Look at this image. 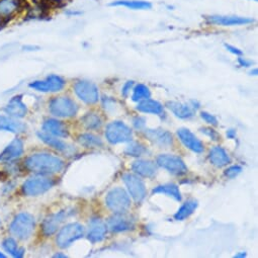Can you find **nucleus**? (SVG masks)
<instances>
[{"label": "nucleus", "instance_id": "nucleus-40", "mask_svg": "<svg viewBox=\"0 0 258 258\" xmlns=\"http://www.w3.org/2000/svg\"><path fill=\"white\" fill-rule=\"evenodd\" d=\"M133 85H134V81H127V82L122 86L121 94H122L124 97H126V96H127L128 92H130V90L132 89Z\"/></svg>", "mask_w": 258, "mask_h": 258}, {"label": "nucleus", "instance_id": "nucleus-8", "mask_svg": "<svg viewBox=\"0 0 258 258\" xmlns=\"http://www.w3.org/2000/svg\"><path fill=\"white\" fill-rule=\"evenodd\" d=\"M122 180L127 188L128 194H130V196L132 197V199L137 204L142 203L147 195L144 181L137 174H133V173L123 174Z\"/></svg>", "mask_w": 258, "mask_h": 258}, {"label": "nucleus", "instance_id": "nucleus-12", "mask_svg": "<svg viewBox=\"0 0 258 258\" xmlns=\"http://www.w3.org/2000/svg\"><path fill=\"white\" fill-rule=\"evenodd\" d=\"M66 82L58 75H50L45 80H36L30 83V87L41 92H57L64 88Z\"/></svg>", "mask_w": 258, "mask_h": 258}, {"label": "nucleus", "instance_id": "nucleus-42", "mask_svg": "<svg viewBox=\"0 0 258 258\" xmlns=\"http://www.w3.org/2000/svg\"><path fill=\"white\" fill-rule=\"evenodd\" d=\"M238 62H239V65L242 66V67H249V66H251V64H252L250 61H247V60L244 59V58H239V59H238Z\"/></svg>", "mask_w": 258, "mask_h": 258}, {"label": "nucleus", "instance_id": "nucleus-35", "mask_svg": "<svg viewBox=\"0 0 258 258\" xmlns=\"http://www.w3.org/2000/svg\"><path fill=\"white\" fill-rule=\"evenodd\" d=\"M151 92L149 88L144 85V84H138L134 89H133V95L132 99L133 101H141L146 98H150Z\"/></svg>", "mask_w": 258, "mask_h": 258}, {"label": "nucleus", "instance_id": "nucleus-4", "mask_svg": "<svg viewBox=\"0 0 258 258\" xmlns=\"http://www.w3.org/2000/svg\"><path fill=\"white\" fill-rule=\"evenodd\" d=\"M105 137L110 144L131 142L133 133L131 128L121 121H112L105 128Z\"/></svg>", "mask_w": 258, "mask_h": 258}, {"label": "nucleus", "instance_id": "nucleus-41", "mask_svg": "<svg viewBox=\"0 0 258 258\" xmlns=\"http://www.w3.org/2000/svg\"><path fill=\"white\" fill-rule=\"evenodd\" d=\"M225 47H226V49H227L230 53H232V54H234V55H236V56H241V55H242V51H241L240 49L234 47V46L225 44Z\"/></svg>", "mask_w": 258, "mask_h": 258}, {"label": "nucleus", "instance_id": "nucleus-14", "mask_svg": "<svg viewBox=\"0 0 258 258\" xmlns=\"http://www.w3.org/2000/svg\"><path fill=\"white\" fill-rule=\"evenodd\" d=\"M207 22L212 25L223 26V27H234V26H245L253 23V19L236 17V16H211L207 18Z\"/></svg>", "mask_w": 258, "mask_h": 258}, {"label": "nucleus", "instance_id": "nucleus-27", "mask_svg": "<svg viewBox=\"0 0 258 258\" xmlns=\"http://www.w3.org/2000/svg\"><path fill=\"white\" fill-rule=\"evenodd\" d=\"M166 106L179 118H190L194 115V110L187 104L178 101H168Z\"/></svg>", "mask_w": 258, "mask_h": 258}, {"label": "nucleus", "instance_id": "nucleus-16", "mask_svg": "<svg viewBox=\"0 0 258 258\" xmlns=\"http://www.w3.org/2000/svg\"><path fill=\"white\" fill-rule=\"evenodd\" d=\"M22 0H0V23H7L22 10Z\"/></svg>", "mask_w": 258, "mask_h": 258}, {"label": "nucleus", "instance_id": "nucleus-39", "mask_svg": "<svg viewBox=\"0 0 258 258\" xmlns=\"http://www.w3.org/2000/svg\"><path fill=\"white\" fill-rule=\"evenodd\" d=\"M145 118L144 117H141V116H137L134 118L133 120V123H134V126L137 128V130L141 131L143 130V128L145 127Z\"/></svg>", "mask_w": 258, "mask_h": 258}, {"label": "nucleus", "instance_id": "nucleus-11", "mask_svg": "<svg viewBox=\"0 0 258 258\" xmlns=\"http://www.w3.org/2000/svg\"><path fill=\"white\" fill-rule=\"evenodd\" d=\"M74 92L82 101L87 104H94L99 99L98 88L90 81H77L74 85Z\"/></svg>", "mask_w": 258, "mask_h": 258}, {"label": "nucleus", "instance_id": "nucleus-34", "mask_svg": "<svg viewBox=\"0 0 258 258\" xmlns=\"http://www.w3.org/2000/svg\"><path fill=\"white\" fill-rule=\"evenodd\" d=\"M148 153L147 148L139 142H131L124 150V154L132 157H140Z\"/></svg>", "mask_w": 258, "mask_h": 258}, {"label": "nucleus", "instance_id": "nucleus-6", "mask_svg": "<svg viewBox=\"0 0 258 258\" xmlns=\"http://www.w3.org/2000/svg\"><path fill=\"white\" fill-rule=\"evenodd\" d=\"M85 234L84 227L79 223H70L64 226L56 237V243L60 248H67L73 242L81 239Z\"/></svg>", "mask_w": 258, "mask_h": 258}, {"label": "nucleus", "instance_id": "nucleus-5", "mask_svg": "<svg viewBox=\"0 0 258 258\" xmlns=\"http://www.w3.org/2000/svg\"><path fill=\"white\" fill-rule=\"evenodd\" d=\"M105 205L112 213H125L131 207V200L124 189L115 187L107 194Z\"/></svg>", "mask_w": 258, "mask_h": 258}, {"label": "nucleus", "instance_id": "nucleus-28", "mask_svg": "<svg viewBox=\"0 0 258 258\" xmlns=\"http://www.w3.org/2000/svg\"><path fill=\"white\" fill-rule=\"evenodd\" d=\"M137 109L141 112L153 113V114H161L163 112L162 104L150 98H146L139 101V104L137 105Z\"/></svg>", "mask_w": 258, "mask_h": 258}, {"label": "nucleus", "instance_id": "nucleus-30", "mask_svg": "<svg viewBox=\"0 0 258 258\" xmlns=\"http://www.w3.org/2000/svg\"><path fill=\"white\" fill-rule=\"evenodd\" d=\"M197 208H198V202L196 200H189L185 202L180 207V209L176 212V214L174 215V219L177 221H183L187 219L190 215H192L194 212L197 210Z\"/></svg>", "mask_w": 258, "mask_h": 258}, {"label": "nucleus", "instance_id": "nucleus-47", "mask_svg": "<svg viewBox=\"0 0 258 258\" xmlns=\"http://www.w3.org/2000/svg\"><path fill=\"white\" fill-rule=\"evenodd\" d=\"M250 73H251V74H252V73H253V75H256V74H257V70H256V69H255V70H253V71H251V72H250Z\"/></svg>", "mask_w": 258, "mask_h": 258}, {"label": "nucleus", "instance_id": "nucleus-32", "mask_svg": "<svg viewBox=\"0 0 258 258\" xmlns=\"http://www.w3.org/2000/svg\"><path fill=\"white\" fill-rule=\"evenodd\" d=\"M3 246H4V249L7 252H9L11 255H13L16 258H21V257H23L25 255V252H26L25 248L19 247L17 241L14 238H12V237L7 238L3 242Z\"/></svg>", "mask_w": 258, "mask_h": 258}, {"label": "nucleus", "instance_id": "nucleus-22", "mask_svg": "<svg viewBox=\"0 0 258 258\" xmlns=\"http://www.w3.org/2000/svg\"><path fill=\"white\" fill-rule=\"evenodd\" d=\"M132 170L137 175L151 178L157 173V164L150 160H136L132 164Z\"/></svg>", "mask_w": 258, "mask_h": 258}, {"label": "nucleus", "instance_id": "nucleus-10", "mask_svg": "<svg viewBox=\"0 0 258 258\" xmlns=\"http://www.w3.org/2000/svg\"><path fill=\"white\" fill-rule=\"evenodd\" d=\"M136 225L135 219L125 213H113V215L107 220V228L113 233L125 232L134 230Z\"/></svg>", "mask_w": 258, "mask_h": 258}, {"label": "nucleus", "instance_id": "nucleus-33", "mask_svg": "<svg viewBox=\"0 0 258 258\" xmlns=\"http://www.w3.org/2000/svg\"><path fill=\"white\" fill-rule=\"evenodd\" d=\"M82 124L87 130H96L102 124L100 116L95 112H88L81 118Z\"/></svg>", "mask_w": 258, "mask_h": 258}, {"label": "nucleus", "instance_id": "nucleus-23", "mask_svg": "<svg viewBox=\"0 0 258 258\" xmlns=\"http://www.w3.org/2000/svg\"><path fill=\"white\" fill-rule=\"evenodd\" d=\"M0 131L21 134L27 131V124L18 120L16 117L3 116L0 117Z\"/></svg>", "mask_w": 258, "mask_h": 258}, {"label": "nucleus", "instance_id": "nucleus-15", "mask_svg": "<svg viewBox=\"0 0 258 258\" xmlns=\"http://www.w3.org/2000/svg\"><path fill=\"white\" fill-rule=\"evenodd\" d=\"M144 136L159 147H169L173 142L172 135L162 128H155V130L147 128V130H144Z\"/></svg>", "mask_w": 258, "mask_h": 258}, {"label": "nucleus", "instance_id": "nucleus-17", "mask_svg": "<svg viewBox=\"0 0 258 258\" xmlns=\"http://www.w3.org/2000/svg\"><path fill=\"white\" fill-rule=\"evenodd\" d=\"M177 135L182 144L189 150L195 153H202L204 151V144L201 140L196 137L194 133H191L188 128L181 127L177 130Z\"/></svg>", "mask_w": 258, "mask_h": 258}, {"label": "nucleus", "instance_id": "nucleus-44", "mask_svg": "<svg viewBox=\"0 0 258 258\" xmlns=\"http://www.w3.org/2000/svg\"><path fill=\"white\" fill-rule=\"evenodd\" d=\"M23 49L25 51H36L38 49V47H35V46H25Z\"/></svg>", "mask_w": 258, "mask_h": 258}, {"label": "nucleus", "instance_id": "nucleus-26", "mask_svg": "<svg viewBox=\"0 0 258 258\" xmlns=\"http://www.w3.org/2000/svg\"><path fill=\"white\" fill-rule=\"evenodd\" d=\"M110 7H123L128 10L145 11L150 10L152 5L148 2H143V0H117V2L111 3Z\"/></svg>", "mask_w": 258, "mask_h": 258}, {"label": "nucleus", "instance_id": "nucleus-7", "mask_svg": "<svg viewBox=\"0 0 258 258\" xmlns=\"http://www.w3.org/2000/svg\"><path fill=\"white\" fill-rule=\"evenodd\" d=\"M50 112L58 117H72L78 111V106L71 98L67 96L54 97L49 103Z\"/></svg>", "mask_w": 258, "mask_h": 258}, {"label": "nucleus", "instance_id": "nucleus-50", "mask_svg": "<svg viewBox=\"0 0 258 258\" xmlns=\"http://www.w3.org/2000/svg\"><path fill=\"white\" fill-rule=\"evenodd\" d=\"M254 2H257V0H254Z\"/></svg>", "mask_w": 258, "mask_h": 258}, {"label": "nucleus", "instance_id": "nucleus-21", "mask_svg": "<svg viewBox=\"0 0 258 258\" xmlns=\"http://www.w3.org/2000/svg\"><path fill=\"white\" fill-rule=\"evenodd\" d=\"M5 110L10 116L16 117V118H22L26 116L28 113V107L24 103L21 95H17L13 97L8 103V105L6 106Z\"/></svg>", "mask_w": 258, "mask_h": 258}, {"label": "nucleus", "instance_id": "nucleus-1", "mask_svg": "<svg viewBox=\"0 0 258 258\" xmlns=\"http://www.w3.org/2000/svg\"><path fill=\"white\" fill-rule=\"evenodd\" d=\"M25 166L30 172L39 175H47L62 171L65 164L62 159L52 154L36 153L26 159Z\"/></svg>", "mask_w": 258, "mask_h": 258}, {"label": "nucleus", "instance_id": "nucleus-29", "mask_svg": "<svg viewBox=\"0 0 258 258\" xmlns=\"http://www.w3.org/2000/svg\"><path fill=\"white\" fill-rule=\"evenodd\" d=\"M153 194H163L174 199L177 202L181 201V194L179 191V188L174 183H166L159 185L153 189Z\"/></svg>", "mask_w": 258, "mask_h": 258}, {"label": "nucleus", "instance_id": "nucleus-37", "mask_svg": "<svg viewBox=\"0 0 258 258\" xmlns=\"http://www.w3.org/2000/svg\"><path fill=\"white\" fill-rule=\"evenodd\" d=\"M201 132L203 134H205L206 136H208L213 141H219L221 139L220 134L217 131H215L214 128H212V127H202Z\"/></svg>", "mask_w": 258, "mask_h": 258}, {"label": "nucleus", "instance_id": "nucleus-24", "mask_svg": "<svg viewBox=\"0 0 258 258\" xmlns=\"http://www.w3.org/2000/svg\"><path fill=\"white\" fill-rule=\"evenodd\" d=\"M38 137L41 141H43L44 143H46L47 145H49L51 148L59 151V152H63V153H68L69 150H71V147L63 142L62 140L58 139V137L52 136L46 132H39L38 133Z\"/></svg>", "mask_w": 258, "mask_h": 258}, {"label": "nucleus", "instance_id": "nucleus-48", "mask_svg": "<svg viewBox=\"0 0 258 258\" xmlns=\"http://www.w3.org/2000/svg\"><path fill=\"white\" fill-rule=\"evenodd\" d=\"M5 257H6V255L3 252H0V258H5Z\"/></svg>", "mask_w": 258, "mask_h": 258}, {"label": "nucleus", "instance_id": "nucleus-19", "mask_svg": "<svg viewBox=\"0 0 258 258\" xmlns=\"http://www.w3.org/2000/svg\"><path fill=\"white\" fill-rule=\"evenodd\" d=\"M24 153V143L21 139H15L0 153V162L8 163L20 158Z\"/></svg>", "mask_w": 258, "mask_h": 258}, {"label": "nucleus", "instance_id": "nucleus-36", "mask_svg": "<svg viewBox=\"0 0 258 258\" xmlns=\"http://www.w3.org/2000/svg\"><path fill=\"white\" fill-rule=\"evenodd\" d=\"M242 172V167L239 165H233L230 166L229 168H227L224 172L225 176L228 178H235L236 176H238L240 173Z\"/></svg>", "mask_w": 258, "mask_h": 258}, {"label": "nucleus", "instance_id": "nucleus-13", "mask_svg": "<svg viewBox=\"0 0 258 258\" xmlns=\"http://www.w3.org/2000/svg\"><path fill=\"white\" fill-rule=\"evenodd\" d=\"M70 215H71V212H69V210H63V211H60L58 213L48 216L42 223L43 235L46 237H50V236L54 235L60 228V225Z\"/></svg>", "mask_w": 258, "mask_h": 258}, {"label": "nucleus", "instance_id": "nucleus-43", "mask_svg": "<svg viewBox=\"0 0 258 258\" xmlns=\"http://www.w3.org/2000/svg\"><path fill=\"white\" fill-rule=\"evenodd\" d=\"M227 137H228L229 139H234V138L236 137V131H234V130H229V131H227Z\"/></svg>", "mask_w": 258, "mask_h": 258}, {"label": "nucleus", "instance_id": "nucleus-2", "mask_svg": "<svg viewBox=\"0 0 258 258\" xmlns=\"http://www.w3.org/2000/svg\"><path fill=\"white\" fill-rule=\"evenodd\" d=\"M35 227L36 221L34 216L29 213H20L13 220L10 226V231L12 235L18 239L27 240L33 235Z\"/></svg>", "mask_w": 258, "mask_h": 258}, {"label": "nucleus", "instance_id": "nucleus-45", "mask_svg": "<svg viewBox=\"0 0 258 258\" xmlns=\"http://www.w3.org/2000/svg\"><path fill=\"white\" fill-rule=\"evenodd\" d=\"M54 257L55 258H60V257H63V258H66L67 257V255L66 254H62V253H60V252H58V253H56L55 255H54Z\"/></svg>", "mask_w": 258, "mask_h": 258}, {"label": "nucleus", "instance_id": "nucleus-25", "mask_svg": "<svg viewBox=\"0 0 258 258\" xmlns=\"http://www.w3.org/2000/svg\"><path fill=\"white\" fill-rule=\"evenodd\" d=\"M209 160L213 165L219 168L224 167L231 162V159L227 152L220 146H216L211 149L209 153Z\"/></svg>", "mask_w": 258, "mask_h": 258}, {"label": "nucleus", "instance_id": "nucleus-31", "mask_svg": "<svg viewBox=\"0 0 258 258\" xmlns=\"http://www.w3.org/2000/svg\"><path fill=\"white\" fill-rule=\"evenodd\" d=\"M77 141L80 145L86 148H98L103 146V142L101 141V139L90 133L79 135L77 138Z\"/></svg>", "mask_w": 258, "mask_h": 258}, {"label": "nucleus", "instance_id": "nucleus-3", "mask_svg": "<svg viewBox=\"0 0 258 258\" xmlns=\"http://www.w3.org/2000/svg\"><path fill=\"white\" fill-rule=\"evenodd\" d=\"M54 185V179L38 175L31 177L24 182L22 185V192L27 197H38L50 190Z\"/></svg>", "mask_w": 258, "mask_h": 258}, {"label": "nucleus", "instance_id": "nucleus-9", "mask_svg": "<svg viewBox=\"0 0 258 258\" xmlns=\"http://www.w3.org/2000/svg\"><path fill=\"white\" fill-rule=\"evenodd\" d=\"M157 165L164 168L174 175H184L187 173V167L183 160L171 154H161L156 159Z\"/></svg>", "mask_w": 258, "mask_h": 258}, {"label": "nucleus", "instance_id": "nucleus-49", "mask_svg": "<svg viewBox=\"0 0 258 258\" xmlns=\"http://www.w3.org/2000/svg\"><path fill=\"white\" fill-rule=\"evenodd\" d=\"M0 225H2V221H0Z\"/></svg>", "mask_w": 258, "mask_h": 258}, {"label": "nucleus", "instance_id": "nucleus-18", "mask_svg": "<svg viewBox=\"0 0 258 258\" xmlns=\"http://www.w3.org/2000/svg\"><path fill=\"white\" fill-rule=\"evenodd\" d=\"M88 227L87 238L91 243H97L104 239L107 232V226L101 219L92 218Z\"/></svg>", "mask_w": 258, "mask_h": 258}, {"label": "nucleus", "instance_id": "nucleus-46", "mask_svg": "<svg viewBox=\"0 0 258 258\" xmlns=\"http://www.w3.org/2000/svg\"><path fill=\"white\" fill-rule=\"evenodd\" d=\"M234 257H246V253H244V252H241V253H238V254H236Z\"/></svg>", "mask_w": 258, "mask_h": 258}, {"label": "nucleus", "instance_id": "nucleus-20", "mask_svg": "<svg viewBox=\"0 0 258 258\" xmlns=\"http://www.w3.org/2000/svg\"><path fill=\"white\" fill-rule=\"evenodd\" d=\"M43 130L44 132L58 138H67L69 136V131L66 124L55 118L46 119L43 124Z\"/></svg>", "mask_w": 258, "mask_h": 258}, {"label": "nucleus", "instance_id": "nucleus-38", "mask_svg": "<svg viewBox=\"0 0 258 258\" xmlns=\"http://www.w3.org/2000/svg\"><path fill=\"white\" fill-rule=\"evenodd\" d=\"M201 116L209 124H212V125H215V126L218 125V119H217V117L214 114L209 113L207 111H202L201 112Z\"/></svg>", "mask_w": 258, "mask_h": 258}]
</instances>
